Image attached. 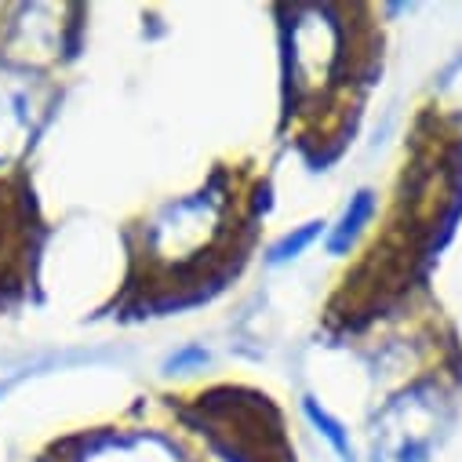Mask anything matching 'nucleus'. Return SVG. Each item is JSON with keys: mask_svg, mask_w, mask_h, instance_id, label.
<instances>
[{"mask_svg": "<svg viewBox=\"0 0 462 462\" xmlns=\"http://www.w3.org/2000/svg\"><path fill=\"white\" fill-rule=\"evenodd\" d=\"M372 215V193L368 189H361L357 197H354V204L346 208V215H342V226L331 234V252H346V245L354 241V234L361 229V222Z\"/></svg>", "mask_w": 462, "mask_h": 462, "instance_id": "f257e3e1", "label": "nucleus"}, {"mask_svg": "<svg viewBox=\"0 0 462 462\" xmlns=\"http://www.w3.org/2000/svg\"><path fill=\"white\" fill-rule=\"evenodd\" d=\"M317 234H320V222H310L306 229H299L295 237H284V241H281V245L273 248V255H270V259H273V263H284V259L299 255V252H302V248H306V245H310V241H313Z\"/></svg>", "mask_w": 462, "mask_h": 462, "instance_id": "f03ea898", "label": "nucleus"}, {"mask_svg": "<svg viewBox=\"0 0 462 462\" xmlns=\"http://www.w3.org/2000/svg\"><path fill=\"white\" fill-rule=\"evenodd\" d=\"M306 415H310V419H313V422L324 430V437L335 444V451H338V455H350V444H346V437H342L338 422H331L324 411H317V404H313V401H306Z\"/></svg>", "mask_w": 462, "mask_h": 462, "instance_id": "7ed1b4c3", "label": "nucleus"}]
</instances>
